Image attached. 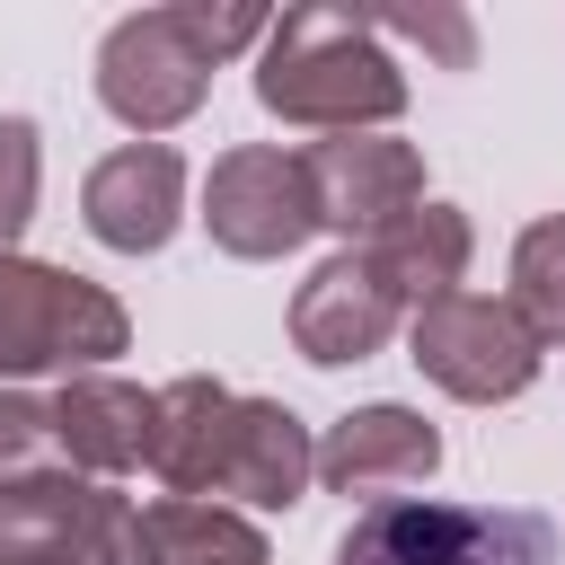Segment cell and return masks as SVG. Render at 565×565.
I'll return each mask as SVG.
<instances>
[{"mask_svg":"<svg viewBox=\"0 0 565 565\" xmlns=\"http://www.w3.org/2000/svg\"><path fill=\"white\" fill-rule=\"evenodd\" d=\"M256 106L300 124V132H318V141L327 132H388L406 115V71L371 35L362 9L300 0L256 44Z\"/></svg>","mask_w":565,"mask_h":565,"instance_id":"cell-1","label":"cell"},{"mask_svg":"<svg viewBox=\"0 0 565 565\" xmlns=\"http://www.w3.org/2000/svg\"><path fill=\"white\" fill-rule=\"evenodd\" d=\"M124 344H132V318L106 282L44 256H0V388L106 371Z\"/></svg>","mask_w":565,"mask_h":565,"instance_id":"cell-2","label":"cell"},{"mask_svg":"<svg viewBox=\"0 0 565 565\" xmlns=\"http://www.w3.org/2000/svg\"><path fill=\"white\" fill-rule=\"evenodd\" d=\"M335 565H565V539L547 512H521V503L388 494L353 512V530L335 539Z\"/></svg>","mask_w":565,"mask_h":565,"instance_id":"cell-3","label":"cell"},{"mask_svg":"<svg viewBox=\"0 0 565 565\" xmlns=\"http://www.w3.org/2000/svg\"><path fill=\"white\" fill-rule=\"evenodd\" d=\"M0 565H141V503L79 468L0 486Z\"/></svg>","mask_w":565,"mask_h":565,"instance_id":"cell-4","label":"cell"},{"mask_svg":"<svg viewBox=\"0 0 565 565\" xmlns=\"http://www.w3.org/2000/svg\"><path fill=\"white\" fill-rule=\"evenodd\" d=\"M212 71H221V62L194 44V26H185L177 0H168V9H132V18H115L106 44H97V106L150 141V132H177V124L212 97Z\"/></svg>","mask_w":565,"mask_h":565,"instance_id":"cell-5","label":"cell"},{"mask_svg":"<svg viewBox=\"0 0 565 565\" xmlns=\"http://www.w3.org/2000/svg\"><path fill=\"white\" fill-rule=\"evenodd\" d=\"M406 353L415 371L459 397V406H503L539 380V335L512 318V300H486V291H450V300H424L406 318Z\"/></svg>","mask_w":565,"mask_h":565,"instance_id":"cell-6","label":"cell"},{"mask_svg":"<svg viewBox=\"0 0 565 565\" xmlns=\"http://www.w3.org/2000/svg\"><path fill=\"white\" fill-rule=\"evenodd\" d=\"M203 230L221 256L238 265H274L291 247L318 238V203H309V177H300V150L282 141H238L212 159L203 177Z\"/></svg>","mask_w":565,"mask_h":565,"instance_id":"cell-7","label":"cell"},{"mask_svg":"<svg viewBox=\"0 0 565 565\" xmlns=\"http://www.w3.org/2000/svg\"><path fill=\"white\" fill-rule=\"evenodd\" d=\"M300 177H309L318 230H335L353 247H371L388 221H406L424 203V150L397 132H327L300 150Z\"/></svg>","mask_w":565,"mask_h":565,"instance_id":"cell-8","label":"cell"},{"mask_svg":"<svg viewBox=\"0 0 565 565\" xmlns=\"http://www.w3.org/2000/svg\"><path fill=\"white\" fill-rule=\"evenodd\" d=\"M79 221H88V238L115 247V256H159V247L177 238V221H185V159H177L168 141H124V150H106V159L88 168V185H79Z\"/></svg>","mask_w":565,"mask_h":565,"instance_id":"cell-9","label":"cell"},{"mask_svg":"<svg viewBox=\"0 0 565 565\" xmlns=\"http://www.w3.org/2000/svg\"><path fill=\"white\" fill-rule=\"evenodd\" d=\"M397 327H406V309H397V291L371 274V256H362V247L327 256V265L291 291V344H300V362H318V371L371 362Z\"/></svg>","mask_w":565,"mask_h":565,"instance_id":"cell-10","label":"cell"},{"mask_svg":"<svg viewBox=\"0 0 565 565\" xmlns=\"http://www.w3.org/2000/svg\"><path fill=\"white\" fill-rule=\"evenodd\" d=\"M441 468V433L415 415V406H353L335 415V433L318 441V486L327 494H362V503H388L406 486H424Z\"/></svg>","mask_w":565,"mask_h":565,"instance_id":"cell-11","label":"cell"},{"mask_svg":"<svg viewBox=\"0 0 565 565\" xmlns=\"http://www.w3.org/2000/svg\"><path fill=\"white\" fill-rule=\"evenodd\" d=\"M318 477V441L282 397H238L230 433H221V468H212V503H247V512H291Z\"/></svg>","mask_w":565,"mask_h":565,"instance_id":"cell-12","label":"cell"},{"mask_svg":"<svg viewBox=\"0 0 565 565\" xmlns=\"http://www.w3.org/2000/svg\"><path fill=\"white\" fill-rule=\"evenodd\" d=\"M53 441H62V468H79V477H124V468H141V450H150V388H132V380H115V371H79V380H62L53 397Z\"/></svg>","mask_w":565,"mask_h":565,"instance_id":"cell-13","label":"cell"},{"mask_svg":"<svg viewBox=\"0 0 565 565\" xmlns=\"http://www.w3.org/2000/svg\"><path fill=\"white\" fill-rule=\"evenodd\" d=\"M230 406H238V388H221L212 371H185V380L150 388V450H141V468H150L168 494L212 503V468H221Z\"/></svg>","mask_w":565,"mask_h":565,"instance_id":"cell-14","label":"cell"},{"mask_svg":"<svg viewBox=\"0 0 565 565\" xmlns=\"http://www.w3.org/2000/svg\"><path fill=\"white\" fill-rule=\"evenodd\" d=\"M362 256H371V274L397 291V309L415 318L424 300H450V291L468 282L477 230H468V212H459V203H415V212H406V221H388Z\"/></svg>","mask_w":565,"mask_h":565,"instance_id":"cell-15","label":"cell"},{"mask_svg":"<svg viewBox=\"0 0 565 565\" xmlns=\"http://www.w3.org/2000/svg\"><path fill=\"white\" fill-rule=\"evenodd\" d=\"M141 565H274L265 556V530L230 503H150L141 512Z\"/></svg>","mask_w":565,"mask_h":565,"instance_id":"cell-16","label":"cell"},{"mask_svg":"<svg viewBox=\"0 0 565 565\" xmlns=\"http://www.w3.org/2000/svg\"><path fill=\"white\" fill-rule=\"evenodd\" d=\"M512 318L539 344H565V212L512 238Z\"/></svg>","mask_w":565,"mask_h":565,"instance_id":"cell-17","label":"cell"},{"mask_svg":"<svg viewBox=\"0 0 565 565\" xmlns=\"http://www.w3.org/2000/svg\"><path fill=\"white\" fill-rule=\"evenodd\" d=\"M62 468V441H53V406L35 388H0V486L18 477H44Z\"/></svg>","mask_w":565,"mask_h":565,"instance_id":"cell-18","label":"cell"},{"mask_svg":"<svg viewBox=\"0 0 565 565\" xmlns=\"http://www.w3.org/2000/svg\"><path fill=\"white\" fill-rule=\"evenodd\" d=\"M35 185H44V150L26 115H0V256H18V230L35 221Z\"/></svg>","mask_w":565,"mask_h":565,"instance_id":"cell-19","label":"cell"},{"mask_svg":"<svg viewBox=\"0 0 565 565\" xmlns=\"http://www.w3.org/2000/svg\"><path fill=\"white\" fill-rule=\"evenodd\" d=\"M362 18H371L380 44H424V53H441L450 71H468V53H477V26H468L459 9H362Z\"/></svg>","mask_w":565,"mask_h":565,"instance_id":"cell-20","label":"cell"}]
</instances>
